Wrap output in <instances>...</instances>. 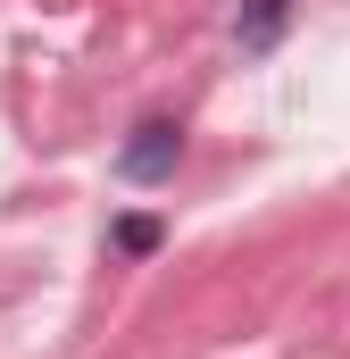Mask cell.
<instances>
[{
  "instance_id": "cell-1",
  "label": "cell",
  "mask_w": 350,
  "mask_h": 359,
  "mask_svg": "<svg viewBox=\"0 0 350 359\" xmlns=\"http://www.w3.org/2000/svg\"><path fill=\"white\" fill-rule=\"evenodd\" d=\"M175 159H183V126H175V117H142V126L125 134V151H117V176L125 184H167Z\"/></svg>"
},
{
  "instance_id": "cell-2",
  "label": "cell",
  "mask_w": 350,
  "mask_h": 359,
  "mask_svg": "<svg viewBox=\"0 0 350 359\" xmlns=\"http://www.w3.org/2000/svg\"><path fill=\"white\" fill-rule=\"evenodd\" d=\"M284 25H292V0H242L234 42H242V50H275V42H284Z\"/></svg>"
},
{
  "instance_id": "cell-3",
  "label": "cell",
  "mask_w": 350,
  "mask_h": 359,
  "mask_svg": "<svg viewBox=\"0 0 350 359\" xmlns=\"http://www.w3.org/2000/svg\"><path fill=\"white\" fill-rule=\"evenodd\" d=\"M159 234H167V226H159V217H142V209H134V217H117V226H108V243H117V251H125V259H150V251H159Z\"/></svg>"
}]
</instances>
